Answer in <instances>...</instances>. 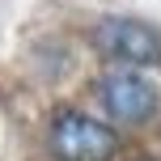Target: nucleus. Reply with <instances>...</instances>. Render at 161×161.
Instances as JSON below:
<instances>
[{
  "mask_svg": "<svg viewBox=\"0 0 161 161\" xmlns=\"http://www.w3.org/2000/svg\"><path fill=\"white\" fill-rule=\"evenodd\" d=\"M51 153L59 161H110L119 153V136L89 114L64 110L51 123Z\"/></svg>",
  "mask_w": 161,
  "mask_h": 161,
  "instance_id": "obj_1",
  "label": "nucleus"
},
{
  "mask_svg": "<svg viewBox=\"0 0 161 161\" xmlns=\"http://www.w3.org/2000/svg\"><path fill=\"white\" fill-rule=\"evenodd\" d=\"M97 47L110 59L136 64V68H148V64L161 59V38L144 21H136V17H110V21H102L97 25Z\"/></svg>",
  "mask_w": 161,
  "mask_h": 161,
  "instance_id": "obj_2",
  "label": "nucleus"
},
{
  "mask_svg": "<svg viewBox=\"0 0 161 161\" xmlns=\"http://www.w3.org/2000/svg\"><path fill=\"white\" fill-rule=\"evenodd\" d=\"M97 97H102L106 114H110L114 123H144L148 114L157 110V93L148 80L131 76V72H114L102 80V89H97Z\"/></svg>",
  "mask_w": 161,
  "mask_h": 161,
  "instance_id": "obj_3",
  "label": "nucleus"
}]
</instances>
